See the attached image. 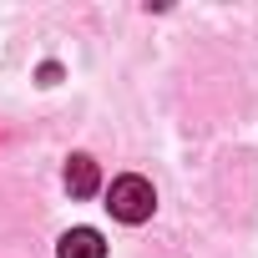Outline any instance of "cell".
<instances>
[{
	"label": "cell",
	"instance_id": "cell-1",
	"mask_svg": "<svg viewBox=\"0 0 258 258\" xmlns=\"http://www.w3.org/2000/svg\"><path fill=\"white\" fill-rule=\"evenodd\" d=\"M106 208H111V218H121V223H147V218H152V208H157V192H152V182H147V177L126 172V177H116V182H111Z\"/></svg>",
	"mask_w": 258,
	"mask_h": 258
},
{
	"label": "cell",
	"instance_id": "cell-2",
	"mask_svg": "<svg viewBox=\"0 0 258 258\" xmlns=\"http://www.w3.org/2000/svg\"><path fill=\"white\" fill-rule=\"evenodd\" d=\"M96 187H101V167H96L86 152H76V157L66 162V192H71V198H91Z\"/></svg>",
	"mask_w": 258,
	"mask_h": 258
},
{
	"label": "cell",
	"instance_id": "cell-3",
	"mask_svg": "<svg viewBox=\"0 0 258 258\" xmlns=\"http://www.w3.org/2000/svg\"><path fill=\"white\" fill-rule=\"evenodd\" d=\"M56 258H106V243H101L96 228H71V233L61 238Z\"/></svg>",
	"mask_w": 258,
	"mask_h": 258
}]
</instances>
